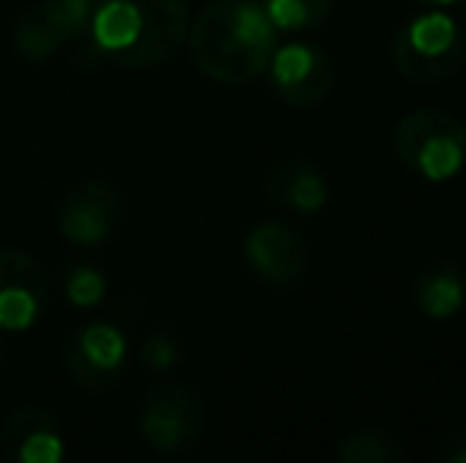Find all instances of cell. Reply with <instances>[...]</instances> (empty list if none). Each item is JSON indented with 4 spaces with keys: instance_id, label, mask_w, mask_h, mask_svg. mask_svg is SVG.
<instances>
[{
    "instance_id": "6da1fadb",
    "label": "cell",
    "mask_w": 466,
    "mask_h": 463,
    "mask_svg": "<svg viewBox=\"0 0 466 463\" xmlns=\"http://www.w3.org/2000/svg\"><path fill=\"white\" fill-rule=\"evenodd\" d=\"M187 0H98L83 55L147 70L172 61L187 42Z\"/></svg>"
},
{
    "instance_id": "7a4b0ae2",
    "label": "cell",
    "mask_w": 466,
    "mask_h": 463,
    "mask_svg": "<svg viewBox=\"0 0 466 463\" xmlns=\"http://www.w3.org/2000/svg\"><path fill=\"white\" fill-rule=\"evenodd\" d=\"M190 61L216 83H251L270 67L277 25L258 0H216L187 25Z\"/></svg>"
},
{
    "instance_id": "3957f363",
    "label": "cell",
    "mask_w": 466,
    "mask_h": 463,
    "mask_svg": "<svg viewBox=\"0 0 466 463\" xmlns=\"http://www.w3.org/2000/svg\"><path fill=\"white\" fill-rule=\"evenodd\" d=\"M393 153L410 172L448 181L466 162V124L438 108L412 112L393 130Z\"/></svg>"
},
{
    "instance_id": "277c9868",
    "label": "cell",
    "mask_w": 466,
    "mask_h": 463,
    "mask_svg": "<svg viewBox=\"0 0 466 463\" xmlns=\"http://www.w3.org/2000/svg\"><path fill=\"white\" fill-rule=\"evenodd\" d=\"M466 57V35L441 10L406 23L393 35V67L410 83H438L457 74Z\"/></svg>"
},
{
    "instance_id": "5b68a950",
    "label": "cell",
    "mask_w": 466,
    "mask_h": 463,
    "mask_svg": "<svg viewBox=\"0 0 466 463\" xmlns=\"http://www.w3.org/2000/svg\"><path fill=\"white\" fill-rule=\"evenodd\" d=\"M207 426L203 397L187 384H156L140 407V435L156 454H178L200 441Z\"/></svg>"
},
{
    "instance_id": "8992f818",
    "label": "cell",
    "mask_w": 466,
    "mask_h": 463,
    "mask_svg": "<svg viewBox=\"0 0 466 463\" xmlns=\"http://www.w3.org/2000/svg\"><path fill=\"white\" fill-rule=\"evenodd\" d=\"M124 362H127V340L115 324L105 321L76 327L61 349V365L67 377L89 394L115 388V381L124 375Z\"/></svg>"
},
{
    "instance_id": "52a82bcc",
    "label": "cell",
    "mask_w": 466,
    "mask_h": 463,
    "mask_svg": "<svg viewBox=\"0 0 466 463\" xmlns=\"http://www.w3.org/2000/svg\"><path fill=\"white\" fill-rule=\"evenodd\" d=\"M96 0H38L13 25V45L25 61H45L89 29Z\"/></svg>"
},
{
    "instance_id": "ba28073f",
    "label": "cell",
    "mask_w": 466,
    "mask_h": 463,
    "mask_svg": "<svg viewBox=\"0 0 466 463\" xmlns=\"http://www.w3.org/2000/svg\"><path fill=\"white\" fill-rule=\"evenodd\" d=\"M51 283L23 247H0V330H29L48 311Z\"/></svg>"
},
{
    "instance_id": "9c48e42d",
    "label": "cell",
    "mask_w": 466,
    "mask_h": 463,
    "mask_svg": "<svg viewBox=\"0 0 466 463\" xmlns=\"http://www.w3.org/2000/svg\"><path fill=\"white\" fill-rule=\"evenodd\" d=\"M121 210L124 200L115 185H108V181H83L61 200L57 229L70 245L96 247L111 238L117 219H121Z\"/></svg>"
},
{
    "instance_id": "30bf717a",
    "label": "cell",
    "mask_w": 466,
    "mask_h": 463,
    "mask_svg": "<svg viewBox=\"0 0 466 463\" xmlns=\"http://www.w3.org/2000/svg\"><path fill=\"white\" fill-rule=\"evenodd\" d=\"M270 76L279 99L295 108L318 106L333 89V64L327 57V51L305 42H295L273 51Z\"/></svg>"
},
{
    "instance_id": "8fae6325",
    "label": "cell",
    "mask_w": 466,
    "mask_h": 463,
    "mask_svg": "<svg viewBox=\"0 0 466 463\" xmlns=\"http://www.w3.org/2000/svg\"><path fill=\"white\" fill-rule=\"evenodd\" d=\"M245 260L260 279L273 286H295L308 273L311 254L292 226L260 223L245 238Z\"/></svg>"
},
{
    "instance_id": "7c38bea8",
    "label": "cell",
    "mask_w": 466,
    "mask_h": 463,
    "mask_svg": "<svg viewBox=\"0 0 466 463\" xmlns=\"http://www.w3.org/2000/svg\"><path fill=\"white\" fill-rule=\"evenodd\" d=\"M0 454L13 463H61L67 454L61 422L42 407L10 409L0 422Z\"/></svg>"
},
{
    "instance_id": "4fadbf2b",
    "label": "cell",
    "mask_w": 466,
    "mask_h": 463,
    "mask_svg": "<svg viewBox=\"0 0 466 463\" xmlns=\"http://www.w3.org/2000/svg\"><path fill=\"white\" fill-rule=\"evenodd\" d=\"M267 197L295 213H318L327 204V181L305 159H279L267 172Z\"/></svg>"
},
{
    "instance_id": "5bb4252c",
    "label": "cell",
    "mask_w": 466,
    "mask_h": 463,
    "mask_svg": "<svg viewBox=\"0 0 466 463\" xmlns=\"http://www.w3.org/2000/svg\"><path fill=\"white\" fill-rule=\"evenodd\" d=\"M416 302L435 321L457 315L466 302V283L454 267H431L416 279Z\"/></svg>"
},
{
    "instance_id": "9a60e30c",
    "label": "cell",
    "mask_w": 466,
    "mask_h": 463,
    "mask_svg": "<svg viewBox=\"0 0 466 463\" xmlns=\"http://www.w3.org/2000/svg\"><path fill=\"white\" fill-rule=\"evenodd\" d=\"M333 458L339 463H403L410 460V451H406V445L397 435L369 426L337 438Z\"/></svg>"
},
{
    "instance_id": "2e32d148",
    "label": "cell",
    "mask_w": 466,
    "mask_h": 463,
    "mask_svg": "<svg viewBox=\"0 0 466 463\" xmlns=\"http://www.w3.org/2000/svg\"><path fill=\"white\" fill-rule=\"evenodd\" d=\"M337 0H264V10L277 29H311L333 13Z\"/></svg>"
},
{
    "instance_id": "e0dca14e",
    "label": "cell",
    "mask_w": 466,
    "mask_h": 463,
    "mask_svg": "<svg viewBox=\"0 0 466 463\" xmlns=\"http://www.w3.org/2000/svg\"><path fill=\"white\" fill-rule=\"evenodd\" d=\"M64 292H67V298L76 305V308H96V305H102L105 292H108V283H105V277L96 270V267L76 264L67 270Z\"/></svg>"
},
{
    "instance_id": "ac0fdd59",
    "label": "cell",
    "mask_w": 466,
    "mask_h": 463,
    "mask_svg": "<svg viewBox=\"0 0 466 463\" xmlns=\"http://www.w3.org/2000/svg\"><path fill=\"white\" fill-rule=\"evenodd\" d=\"M181 356V347H178V337L168 334V330H156V334L147 337L140 349V362L147 365L149 371H168Z\"/></svg>"
},
{
    "instance_id": "d6986e66",
    "label": "cell",
    "mask_w": 466,
    "mask_h": 463,
    "mask_svg": "<svg viewBox=\"0 0 466 463\" xmlns=\"http://www.w3.org/2000/svg\"><path fill=\"white\" fill-rule=\"evenodd\" d=\"M435 460L438 463H466V422L438 441Z\"/></svg>"
},
{
    "instance_id": "ffe728a7",
    "label": "cell",
    "mask_w": 466,
    "mask_h": 463,
    "mask_svg": "<svg viewBox=\"0 0 466 463\" xmlns=\"http://www.w3.org/2000/svg\"><path fill=\"white\" fill-rule=\"evenodd\" d=\"M419 4H425V6H448V4H454V0H419Z\"/></svg>"
}]
</instances>
